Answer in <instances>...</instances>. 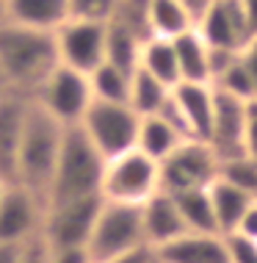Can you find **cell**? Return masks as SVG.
<instances>
[{"label": "cell", "instance_id": "obj_1", "mask_svg": "<svg viewBox=\"0 0 257 263\" xmlns=\"http://www.w3.org/2000/svg\"><path fill=\"white\" fill-rule=\"evenodd\" d=\"M58 64L50 31H36L17 23H0V75L3 86L31 97L47 72Z\"/></svg>", "mask_w": 257, "mask_h": 263}, {"label": "cell", "instance_id": "obj_2", "mask_svg": "<svg viewBox=\"0 0 257 263\" xmlns=\"http://www.w3.org/2000/svg\"><path fill=\"white\" fill-rule=\"evenodd\" d=\"M64 127L58 119L31 100V111L25 119V133L19 144V158H17V183L39 197L47 205V189L53 180V169L58 161V150L64 141Z\"/></svg>", "mask_w": 257, "mask_h": 263}, {"label": "cell", "instance_id": "obj_3", "mask_svg": "<svg viewBox=\"0 0 257 263\" xmlns=\"http://www.w3.org/2000/svg\"><path fill=\"white\" fill-rule=\"evenodd\" d=\"M103 169H105V158L89 141V136L77 125L67 127L58 150V161H55V169H53V180H50V189H47V205L100 194Z\"/></svg>", "mask_w": 257, "mask_h": 263}, {"label": "cell", "instance_id": "obj_4", "mask_svg": "<svg viewBox=\"0 0 257 263\" xmlns=\"http://www.w3.org/2000/svg\"><path fill=\"white\" fill-rule=\"evenodd\" d=\"M161 191V169L158 161H152L141 150H127L122 155H113L105 161L100 197L111 202L141 205L149 197Z\"/></svg>", "mask_w": 257, "mask_h": 263}, {"label": "cell", "instance_id": "obj_5", "mask_svg": "<svg viewBox=\"0 0 257 263\" xmlns=\"http://www.w3.org/2000/svg\"><path fill=\"white\" fill-rule=\"evenodd\" d=\"M141 244H147L144 224H141V205L103 200L94 230H91V238L86 244L89 258L94 263H108L116 255L133 250V247H141Z\"/></svg>", "mask_w": 257, "mask_h": 263}, {"label": "cell", "instance_id": "obj_6", "mask_svg": "<svg viewBox=\"0 0 257 263\" xmlns=\"http://www.w3.org/2000/svg\"><path fill=\"white\" fill-rule=\"evenodd\" d=\"M31 100L42 105L53 119H58L64 127H75L81 125L94 95H91L89 75L77 72L72 67H64V64H55L45 81L39 83V89L31 95Z\"/></svg>", "mask_w": 257, "mask_h": 263}, {"label": "cell", "instance_id": "obj_7", "mask_svg": "<svg viewBox=\"0 0 257 263\" xmlns=\"http://www.w3.org/2000/svg\"><path fill=\"white\" fill-rule=\"evenodd\" d=\"M141 117L127 103H103L91 100L89 111L81 119V130L89 136V141L100 150L105 161L113 155H122L135 147Z\"/></svg>", "mask_w": 257, "mask_h": 263}, {"label": "cell", "instance_id": "obj_8", "mask_svg": "<svg viewBox=\"0 0 257 263\" xmlns=\"http://www.w3.org/2000/svg\"><path fill=\"white\" fill-rule=\"evenodd\" d=\"M219 155L202 139H183L166 158L158 163L161 189L169 194L191 189H208L219 177Z\"/></svg>", "mask_w": 257, "mask_h": 263}, {"label": "cell", "instance_id": "obj_9", "mask_svg": "<svg viewBox=\"0 0 257 263\" xmlns=\"http://www.w3.org/2000/svg\"><path fill=\"white\" fill-rule=\"evenodd\" d=\"M100 205H103L100 194L47 205L39 230L42 238L47 241L50 250H86L97 222Z\"/></svg>", "mask_w": 257, "mask_h": 263}, {"label": "cell", "instance_id": "obj_10", "mask_svg": "<svg viewBox=\"0 0 257 263\" xmlns=\"http://www.w3.org/2000/svg\"><path fill=\"white\" fill-rule=\"evenodd\" d=\"M53 42L58 64L83 75H91L105 61V23L69 17L53 31Z\"/></svg>", "mask_w": 257, "mask_h": 263}, {"label": "cell", "instance_id": "obj_11", "mask_svg": "<svg viewBox=\"0 0 257 263\" xmlns=\"http://www.w3.org/2000/svg\"><path fill=\"white\" fill-rule=\"evenodd\" d=\"M45 202L19 183H6L0 194V244H25L39 236Z\"/></svg>", "mask_w": 257, "mask_h": 263}, {"label": "cell", "instance_id": "obj_12", "mask_svg": "<svg viewBox=\"0 0 257 263\" xmlns=\"http://www.w3.org/2000/svg\"><path fill=\"white\" fill-rule=\"evenodd\" d=\"M194 28L205 39V45L216 50H244V45L252 39V28L246 23L241 0H213L199 14Z\"/></svg>", "mask_w": 257, "mask_h": 263}, {"label": "cell", "instance_id": "obj_13", "mask_svg": "<svg viewBox=\"0 0 257 263\" xmlns=\"http://www.w3.org/2000/svg\"><path fill=\"white\" fill-rule=\"evenodd\" d=\"M246 105H249L246 100L213 86V125H210L208 144L216 150L219 161L244 153Z\"/></svg>", "mask_w": 257, "mask_h": 263}, {"label": "cell", "instance_id": "obj_14", "mask_svg": "<svg viewBox=\"0 0 257 263\" xmlns=\"http://www.w3.org/2000/svg\"><path fill=\"white\" fill-rule=\"evenodd\" d=\"M31 111V97L23 91H0V180L17 183V158L25 133V119Z\"/></svg>", "mask_w": 257, "mask_h": 263}, {"label": "cell", "instance_id": "obj_15", "mask_svg": "<svg viewBox=\"0 0 257 263\" xmlns=\"http://www.w3.org/2000/svg\"><path fill=\"white\" fill-rule=\"evenodd\" d=\"M161 263H230L227 238L221 233H194L185 230L183 236L155 250Z\"/></svg>", "mask_w": 257, "mask_h": 263}, {"label": "cell", "instance_id": "obj_16", "mask_svg": "<svg viewBox=\"0 0 257 263\" xmlns=\"http://www.w3.org/2000/svg\"><path fill=\"white\" fill-rule=\"evenodd\" d=\"M141 224H144V241L152 250L169 244V241H174L177 236H183L188 230L174 197L163 189L155 191L147 202H141Z\"/></svg>", "mask_w": 257, "mask_h": 263}, {"label": "cell", "instance_id": "obj_17", "mask_svg": "<svg viewBox=\"0 0 257 263\" xmlns=\"http://www.w3.org/2000/svg\"><path fill=\"white\" fill-rule=\"evenodd\" d=\"M171 97L183 117L185 133L191 139L208 141L213 125V86L210 83H177L171 89Z\"/></svg>", "mask_w": 257, "mask_h": 263}, {"label": "cell", "instance_id": "obj_18", "mask_svg": "<svg viewBox=\"0 0 257 263\" xmlns=\"http://www.w3.org/2000/svg\"><path fill=\"white\" fill-rule=\"evenodd\" d=\"M6 20L53 33L69 20V3L67 0H6Z\"/></svg>", "mask_w": 257, "mask_h": 263}, {"label": "cell", "instance_id": "obj_19", "mask_svg": "<svg viewBox=\"0 0 257 263\" xmlns=\"http://www.w3.org/2000/svg\"><path fill=\"white\" fill-rule=\"evenodd\" d=\"M180 69V83H210V47L196 28L171 39Z\"/></svg>", "mask_w": 257, "mask_h": 263}, {"label": "cell", "instance_id": "obj_20", "mask_svg": "<svg viewBox=\"0 0 257 263\" xmlns=\"http://www.w3.org/2000/svg\"><path fill=\"white\" fill-rule=\"evenodd\" d=\"M208 194H210V205H213V216H216L219 233L221 236H230L254 197H249L246 191H241L238 186L227 183L224 177H216V180L210 183Z\"/></svg>", "mask_w": 257, "mask_h": 263}, {"label": "cell", "instance_id": "obj_21", "mask_svg": "<svg viewBox=\"0 0 257 263\" xmlns=\"http://www.w3.org/2000/svg\"><path fill=\"white\" fill-rule=\"evenodd\" d=\"M139 69H144L152 78H158L161 83H166L169 89H174L180 83V69H177V55L171 39L163 36H147L141 42L139 53Z\"/></svg>", "mask_w": 257, "mask_h": 263}, {"label": "cell", "instance_id": "obj_22", "mask_svg": "<svg viewBox=\"0 0 257 263\" xmlns=\"http://www.w3.org/2000/svg\"><path fill=\"white\" fill-rule=\"evenodd\" d=\"M185 136L177 127H171L163 117L152 114V117H141L139 122V136H135V150L149 155L152 161H163L166 155L180 144Z\"/></svg>", "mask_w": 257, "mask_h": 263}, {"label": "cell", "instance_id": "obj_23", "mask_svg": "<svg viewBox=\"0 0 257 263\" xmlns=\"http://www.w3.org/2000/svg\"><path fill=\"white\" fill-rule=\"evenodd\" d=\"M147 23L152 36L174 39L180 33L191 31L196 25V20L191 17V11L185 9L180 0H149L147 3Z\"/></svg>", "mask_w": 257, "mask_h": 263}, {"label": "cell", "instance_id": "obj_24", "mask_svg": "<svg viewBox=\"0 0 257 263\" xmlns=\"http://www.w3.org/2000/svg\"><path fill=\"white\" fill-rule=\"evenodd\" d=\"M141 39L133 28H127L119 20L105 23V61L122 67L125 72H135L139 67V53H141Z\"/></svg>", "mask_w": 257, "mask_h": 263}, {"label": "cell", "instance_id": "obj_25", "mask_svg": "<svg viewBox=\"0 0 257 263\" xmlns=\"http://www.w3.org/2000/svg\"><path fill=\"white\" fill-rule=\"evenodd\" d=\"M180 208V216L188 230L194 233H219L216 216H213V205L208 189H191V191H177L171 194Z\"/></svg>", "mask_w": 257, "mask_h": 263}, {"label": "cell", "instance_id": "obj_26", "mask_svg": "<svg viewBox=\"0 0 257 263\" xmlns=\"http://www.w3.org/2000/svg\"><path fill=\"white\" fill-rule=\"evenodd\" d=\"M169 86L161 83L158 78H152L149 72L135 67V72L130 78V97H127V105L139 114V117H152V114L161 111V105L166 103L169 97Z\"/></svg>", "mask_w": 257, "mask_h": 263}, {"label": "cell", "instance_id": "obj_27", "mask_svg": "<svg viewBox=\"0 0 257 263\" xmlns=\"http://www.w3.org/2000/svg\"><path fill=\"white\" fill-rule=\"evenodd\" d=\"M130 78L133 72H125L116 64L103 61L89 75L91 95H94V100H103V103H127V97H130Z\"/></svg>", "mask_w": 257, "mask_h": 263}, {"label": "cell", "instance_id": "obj_28", "mask_svg": "<svg viewBox=\"0 0 257 263\" xmlns=\"http://www.w3.org/2000/svg\"><path fill=\"white\" fill-rule=\"evenodd\" d=\"M219 177H224L227 183L238 186L241 191H246L249 197L257 200V161L252 155L241 153L232 158H224L219 163Z\"/></svg>", "mask_w": 257, "mask_h": 263}, {"label": "cell", "instance_id": "obj_29", "mask_svg": "<svg viewBox=\"0 0 257 263\" xmlns=\"http://www.w3.org/2000/svg\"><path fill=\"white\" fill-rule=\"evenodd\" d=\"M210 86H216L221 91H227V95H235V97H241V100H254L257 97V89H254V81H252V75H249V69H246V64L244 59H241V53H238V59H235L230 67L221 72L216 81L210 83Z\"/></svg>", "mask_w": 257, "mask_h": 263}, {"label": "cell", "instance_id": "obj_30", "mask_svg": "<svg viewBox=\"0 0 257 263\" xmlns=\"http://www.w3.org/2000/svg\"><path fill=\"white\" fill-rule=\"evenodd\" d=\"M72 20H91V23H108L116 11L119 0H67Z\"/></svg>", "mask_w": 257, "mask_h": 263}, {"label": "cell", "instance_id": "obj_31", "mask_svg": "<svg viewBox=\"0 0 257 263\" xmlns=\"http://www.w3.org/2000/svg\"><path fill=\"white\" fill-rule=\"evenodd\" d=\"M227 238V252H230V263H257V241L235 236L230 233Z\"/></svg>", "mask_w": 257, "mask_h": 263}, {"label": "cell", "instance_id": "obj_32", "mask_svg": "<svg viewBox=\"0 0 257 263\" xmlns=\"http://www.w3.org/2000/svg\"><path fill=\"white\" fill-rule=\"evenodd\" d=\"M17 263H50V247H47V241L42 238V233L19 247Z\"/></svg>", "mask_w": 257, "mask_h": 263}, {"label": "cell", "instance_id": "obj_33", "mask_svg": "<svg viewBox=\"0 0 257 263\" xmlns=\"http://www.w3.org/2000/svg\"><path fill=\"white\" fill-rule=\"evenodd\" d=\"M244 153L257 161V97L246 105V133H244Z\"/></svg>", "mask_w": 257, "mask_h": 263}, {"label": "cell", "instance_id": "obj_34", "mask_svg": "<svg viewBox=\"0 0 257 263\" xmlns=\"http://www.w3.org/2000/svg\"><path fill=\"white\" fill-rule=\"evenodd\" d=\"M235 236H244V238H252L257 241V200L249 202V208L244 211V216L238 219V224H235Z\"/></svg>", "mask_w": 257, "mask_h": 263}, {"label": "cell", "instance_id": "obj_35", "mask_svg": "<svg viewBox=\"0 0 257 263\" xmlns=\"http://www.w3.org/2000/svg\"><path fill=\"white\" fill-rule=\"evenodd\" d=\"M155 260H158V255H155L152 247L141 244V247H133V250L116 255V258L108 260V263H155Z\"/></svg>", "mask_w": 257, "mask_h": 263}, {"label": "cell", "instance_id": "obj_36", "mask_svg": "<svg viewBox=\"0 0 257 263\" xmlns=\"http://www.w3.org/2000/svg\"><path fill=\"white\" fill-rule=\"evenodd\" d=\"M50 263H91L86 250H50Z\"/></svg>", "mask_w": 257, "mask_h": 263}, {"label": "cell", "instance_id": "obj_37", "mask_svg": "<svg viewBox=\"0 0 257 263\" xmlns=\"http://www.w3.org/2000/svg\"><path fill=\"white\" fill-rule=\"evenodd\" d=\"M241 59H244L249 75H252V81H254V89H257V33L244 45V50H241Z\"/></svg>", "mask_w": 257, "mask_h": 263}, {"label": "cell", "instance_id": "obj_38", "mask_svg": "<svg viewBox=\"0 0 257 263\" xmlns=\"http://www.w3.org/2000/svg\"><path fill=\"white\" fill-rule=\"evenodd\" d=\"M241 9L246 14V23L252 28V36L257 33V0H241Z\"/></svg>", "mask_w": 257, "mask_h": 263}, {"label": "cell", "instance_id": "obj_39", "mask_svg": "<svg viewBox=\"0 0 257 263\" xmlns=\"http://www.w3.org/2000/svg\"><path fill=\"white\" fill-rule=\"evenodd\" d=\"M23 244H0V263H17Z\"/></svg>", "mask_w": 257, "mask_h": 263}, {"label": "cell", "instance_id": "obj_40", "mask_svg": "<svg viewBox=\"0 0 257 263\" xmlns=\"http://www.w3.org/2000/svg\"><path fill=\"white\" fill-rule=\"evenodd\" d=\"M180 3H183L185 9L191 11V17H194V20H199V14H202L205 9H208V6L213 3V0H180Z\"/></svg>", "mask_w": 257, "mask_h": 263}, {"label": "cell", "instance_id": "obj_41", "mask_svg": "<svg viewBox=\"0 0 257 263\" xmlns=\"http://www.w3.org/2000/svg\"><path fill=\"white\" fill-rule=\"evenodd\" d=\"M6 20V0H0V23Z\"/></svg>", "mask_w": 257, "mask_h": 263}, {"label": "cell", "instance_id": "obj_42", "mask_svg": "<svg viewBox=\"0 0 257 263\" xmlns=\"http://www.w3.org/2000/svg\"><path fill=\"white\" fill-rule=\"evenodd\" d=\"M3 189H6V183H3V180H0V194H3Z\"/></svg>", "mask_w": 257, "mask_h": 263}, {"label": "cell", "instance_id": "obj_43", "mask_svg": "<svg viewBox=\"0 0 257 263\" xmlns=\"http://www.w3.org/2000/svg\"><path fill=\"white\" fill-rule=\"evenodd\" d=\"M3 89H6V86H3V75H0V91H3Z\"/></svg>", "mask_w": 257, "mask_h": 263}, {"label": "cell", "instance_id": "obj_44", "mask_svg": "<svg viewBox=\"0 0 257 263\" xmlns=\"http://www.w3.org/2000/svg\"><path fill=\"white\" fill-rule=\"evenodd\" d=\"M155 263H161V260H155Z\"/></svg>", "mask_w": 257, "mask_h": 263}, {"label": "cell", "instance_id": "obj_45", "mask_svg": "<svg viewBox=\"0 0 257 263\" xmlns=\"http://www.w3.org/2000/svg\"><path fill=\"white\" fill-rule=\"evenodd\" d=\"M91 263H94V260H91Z\"/></svg>", "mask_w": 257, "mask_h": 263}]
</instances>
